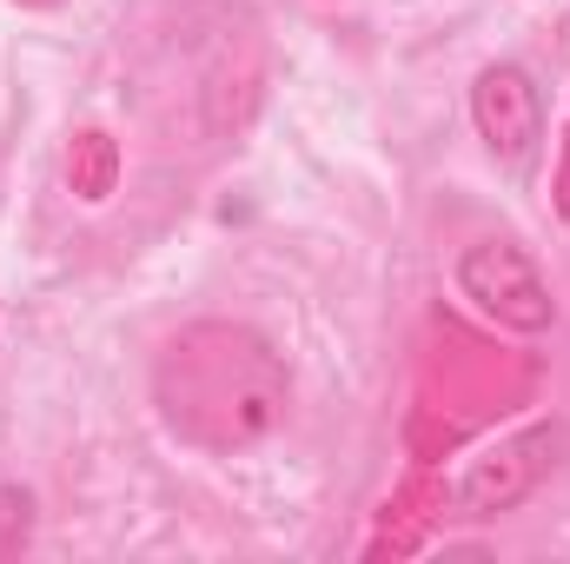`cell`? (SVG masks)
I'll return each mask as SVG.
<instances>
[{
  "label": "cell",
  "instance_id": "6da1fadb",
  "mask_svg": "<svg viewBox=\"0 0 570 564\" xmlns=\"http://www.w3.org/2000/svg\"><path fill=\"white\" fill-rule=\"evenodd\" d=\"M153 406L179 445L233 458L285 425L292 372L266 332L239 319H193L153 359Z\"/></svg>",
  "mask_w": 570,
  "mask_h": 564
},
{
  "label": "cell",
  "instance_id": "7a4b0ae2",
  "mask_svg": "<svg viewBox=\"0 0 570 564\" xmlns=\"http://www.w3.org/2000/svg\"><path fill=\"white\" fill-rule=\"evenodd\" d=\"M179 54L193 67V100L213 140L239 134L266 87V33L239 0H199L179 13Z\"/></svg>",
  "mask_w": 570,
  "mask_h": 564
},
{
  "label": "cell",
  "instance_id": "3957f363",
  "mask_svg": "<svg viewBox=\"0 0 570 564\" xmlns=\"http://www.w3.org/2000/svg\"><path fill=\"white\" fill-rule=\"evenodd\" d=\"M558 451H564V425H524V431L484 445V451L464 458V471L451 478L458 518H498V512L524 505V498L551 478Z\"/></svg>",
  "mask_w": 570,
  "mask_h": 564
},
{
  "label": "cell",
  "instance_id": "277c9868",
  "mask_svg": "<svg viewBox=\"0 0 570 564\" xmlns=\"http://www.w3.org/2000/svg\"><path fill=\"white\" fill-rule=\"evenodd\" d=\"M458 292L504 332H551L558 299L551 280L538 273V260L511 240H478L458 253Z\"/></svg>",
  "mask_w": 570,
  "mask_h": 564
},
{
  "label": "cell",
  "instance_id": "5b68a950",
  "mask_svg": "<svg viewBox=\"0 0 570 564\" xmlns=\"http://www.w3.org/2000/svg\"><path fill=\"white\" fill-rule=\"evenodd\" d=\"M471 120H478V140L491 146V159H504L511 173H524L538 140H544V94H538V80L524 67L491 60L471 80Z\"/></svg>",
  "mask_w": 570,
  "mask_h": 564
},
{
  "label": "cell",
  "instance_id": "8992f818",
  "mask_svg": "<svg viewBox=\"0 0 570 564\" xmlns=\"http://www.w3.org/2000/svg\"><path fill=\"white\" fill-rule=\"evenodd\" d=\"M67 186L80 200H94V206L120 186V146H114V134H100V127L73 134V146H67Z\"/></svg>",
  "mask_w": 570,
  "mask_h": 564
},
{
  "label": "cell",
  "instance_id": "52a82bcc",
  "mask_svg": "<svg viewBox=\"0 0 570 564\" xmlns=\"http://www.w3.org/2000/svg\"><path fill=\"white\" fill-rule=\"evenodd\" d=\"M33 538V492L27 485H0V558H13Z\"/></svg>",
  "mask_w": 570,
  "mask_h": 564
},
{
  "label": "cell",
  "instance_id": "ba28073f",
  "mask_svg": "<svg viewBox=\"0 0 570 564\" xmlns=\"http://www.w3.org/2000/svg\"><path fill=\"white\" fill-rule=\"evenodd\" d=\"M27 7H53V0H27Z\"/></svg>",
  "mask_w": 570,
  "mask_h": 564
}]
</instances>
